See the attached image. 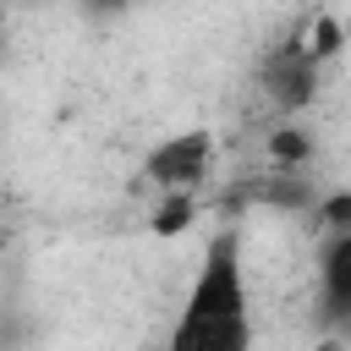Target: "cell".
<instances>
[{
	"label": "cell",
	"mask_w": 351,
	"mask_h": 351,
	"mask_svg": "<svg viewBox=\"0 0 351 351\" xmlns=\"http://www.w3.org/2000/svg\"><path fill=\"white\" fill-rule=\"evenodd\" d=\"M318 219L329 225V236H335V230H351V197H346V192H340V197H329V203L318 208Z\"/></svg>",
	"instance_id": "8"
},
{
	"label": "cell",
	"mask_w": 351,
	"mask_h": 351,
	"mask_svg": "<svg viewBox=\"0 0 351 351\" xmlns=\"http://www.w3.org/2000/svg\"><path fill=\"white\" fill-rule=\"evenodd\" d=\"M346 335H351V324H346Z\"/></svg>",
	"instance_id": "10"
},
{
	"label": "cell",
	"mask_w": 351,
	"mask_h": 351,
	"mask_svg": "<svg viewBox=\"0 0 351 351\" xmlns=\"http://www.w3.org/2000/svg\"><path fill=\"white\" fill-rule=\"evenodd\" d=\"M197 214V192H165L154 208V236H181Z\"/></svg>",
	"instance_id": "6"
},
{
	"label": "cell",
	"mask_w": 351,
	"mask_h": 351,
	"mask_svg": "<svg viewBox=\"0 0 351 351\" xmlns=\"http://www.w3.org/2000/svg\"><path fill=\"white\" fill-rule=\"evenodd\" d=\"M318 318L329 329L351 324V230H335L318 252Z\"/></svg>",
	"instance_id": "3"
},
{
	"label": "cell",
	"mask_w": 351,
	"mask_h": 351,
	"mask_svg": "<svg viewBox=\"0 0 351 351\" xmlns=\"http://www.w3.org/2000/svg\"><path fill=\"white\" fill-rule=\"evenodd\" d=\"M335 49H340V22H335V16H318V22H313V38H307V55H313V60H329Z\"/></svg>",
	"instance_id": "7"
},
{
	"label": "cell",
	"mask_w": 351,
	"mask_h": 351,
	"mask_svg": "<svg viewBox=\"0 0 351 351\" xmlns=\"http://www.w3.org/2000/svg\"><path fill=\"white\" fill-rule=\"evenodd\" d=\"M208 165H214V132L186 126V132H170L165 143L148 148L143 176H148L159 192H197L203 176H208Z\"/></svg>",
	"instance_id": "2"
},
{
	"label": "cell",
	"mask_w": 351,
	"mask_h": 351,
	"mask_svg": "<svg viewBox=\"0 0 351 351\" xmlns=\"http://www.w3.org/2000/svg\"><path fill=\"white\" fill-rule=\"evenodd\" d=\"M269 159H274V170H307V159H313V137L296 132V126H280V132L269 137Z\"/></svg>",
	"instance_id": "5"
},
{
	"label": "cell",
	"mask_w": 351,
	"mask_h": 351,
	"mask_svg": "<svg viewBox=\"0 0 351 351\" xmlns=\"http://www.w3.org/2000/svg\"><path fill=\"white\" fill-rule=\"evenodd\" d=\"M252 346H258V324H252L241 230L225 225L203 241L192 285L176 307L170 335H165V351H252Z\"/></svg>",
	"instance_id": "1"
},
{
	"label": "cell",
	"mask_w": 351,
	"mask_h": 351,
	"mask_svg": "<svg viewBox=\"0 0 351 351\" xmlns=\"http://www.w3.org/2000/svg\"><path fill=\"white\" fill-rule=\"evenodd\" d=\"M269 88L285 110H302L313 93H318V60L307 55V44H291L269 60Z\"/></svg>",
	"instance_id": "4"
},
{
	"label": "cell",
	"mask_w": 351,
	"mask_h": 351,
	"mask_svg": "<svg viewBox=\"0 0 351 351\" xmlns=\"http://www.w3.org/2000/svg\"><path fill=\"white\" fill-rule=\"evenodd\" d=\"M82 5H88L93 16H121V11H132L137 0H82Z\"/></svg>",
	"instance_id": "9"
}]
</instances>
